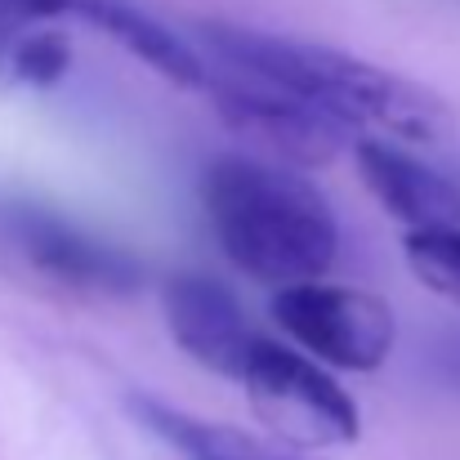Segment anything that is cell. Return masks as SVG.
I'll return each mask as SVG.
<instances>
[{"label":"cell","instance_id":"8992f818","mask_svg":"<svg viewBox=\"0 0 460 460\" xmlns=\"http://www.w3.org/2000/svg\"><path fill=\"white\" fill-rule=\"evenodd\" d=\"M161 308H165V326L174 335V344L201 362L215 376L242 380L246 362L260 344V335L251 331L246 313L237 305V296L206 278V273H174L161 287Z\"/></svg>","mask_w":460,"mask_h":460},{"label":"cell","instance_id":"7c38bea8","mask_svg":"<svg viewBox=\"0 0 460 460\" xmlns=\"http://www.w3.org/2000/svg\"><path fill=\"white\" fill-rule=\"evenodd\" d=\"M4 63H9V76L22 85H54L72 67V40L63 31H31L13 40Z\"/></svg>","mask_w":460,"mask_h":460},{"label":"cell","instance_id":"6da1fadb","mask_svg":"<svg viewBox=\"0 0 460 460\" xmlns=\"http://www.w3.org/2000/svg\"><path fill=\"white\" fill-rule=\"evenodd\" d=\"M197 31L224 67L300 94L313 108L331 112L340 126H349L353 135L371 130L376 139H407V144H447L456 135V112L443 94L380 63L237 22H201Z\"/></svg>","mask_w":460,"mask_h":460},{"label":"cell","instance_id":"30bf717a","mask_svg":"<svg viewBox=\"0 0 460 460\" xmlns=\"http://www.w3.org/2000/svg\"><path fill=\"white\" fill-rule=\"evenodd\" d=\"M130 411L139 416L144 429H153L161 443H170L174 452H183L188 460H313L305 452H296V447L255 438L246 429H233V425H215V420L174 411L161 398H130Z\"/></svg>","mask_w":460,"mask_h":460},{"label":"cell","instance_id":"4fadbf2b","mask_svg":"<svg viewBox=\"0 0 460 460\" xmlns=\"http://www.w3.org/2000/svg\"><path fill=\"white\" fill-rule=\"evenodd\" d=\"M72 9V0H0V27H22L36 18H54Z\"/></svg>","mask_w":460,"mask_h":460},{"label":"cell","instance_id":"7a4b0ae2","mask_svg":"<svg viewBox=\"0 0 460 460\" xmlns=\"http://www.w3.org/2000/svg\"><path fill=\"white\" fill-rule=\"evenodd\" d=\"M201 206L219 251L278 291L322 282L340 260L331 201L282 161L219 156L201 174Z\"/></svg>","mask_w":460,"mask_h":460},{"label":"cell","instance_id":"8fae6325","mask_svg":"<svg viewBox=\"0 0 460 460\" xmlns=\"http://www.w3.org/2000/svg\"><path fill=\"white\" fill-rule=\"evenodd\" d=\"M402 251H407V264L411 273L460 305V228H438V233H407L402 237Z\"/></svg>","mask_w":460,"mask_h":460},{"label":"cell","instance_id":"5b68a950","mask_svg":"<svg viewBox=\"0 0 460 460\" xmlns=\"http://www.w3.org/2000/svg\"><path fill=\"white\" fill-rule=\"evenodd\" d=\"M210 94H215L219 117L251 148H260V153H269V156H282L291 170L296 165H326V161H335V153L344 144H358L362 139L349 126H340L331 112L313 108L308 99L273 85V81L233 72V67H224L219 76L210 72Z\"/></svg>","mask_w":460,"mask_h":460},{"label":"cell","instance_id":"ba28073f","mask_svg":"<svg viewBox=\"0 0 460 460\" xmlns=\"http://www.w3.org/2000/svg\"><path fill=\"white\" fill-rule=\"evenodd\" d=\"M358 174L376 192V201L407 224V233H438V228H460V183L443 170L416 161L389 139L362 135L353 144Z\"/></svg>","mask_w":460,"mask_h":460},{"label":"cell","instance_id":"52a82bcc","mask_svg":"<svg viewBox=\"0 0 460 460\" xmlns=\"http://www.w3.org/2000/svg\"><path fill=\"white\" fill-rule=\"evenodd\" d=\"M9 233L31 269L49 273L54 282H63L72 291L130 296L144 287V269L126 251L108 246L103 237H94V233H85L49 210H13Z\"/></svg>","mask_w":460,"mask_h":460},{"label":"cell","instance_id":"9c48e42d","mask_svg":"<svg viewBox=\"0 0 460 460\" xmlns=\"http://www.w3.org/2000/svg\"><path fill=\"white\" fill-rule=\"evenodd\" d=\"M72 13L108 31L117 45H126L139 63L161 72L179 90H210V67L197 45H188L179 31H170L161 18L144 13L130 0H72Z\"/></svg>","mask_w":460,"mask_h":460},{"label":"cell","instance_id":"277c9868","mask_svg":"<svg viewBox=\"0 0 460 460\" xmlns=\"http://www.w3.org/2000/svg\"><path fill=\"white\" fill-rule=\"evenodd\" d=\"M273 322L317 362L340 371H376L398 335L394 313L380 296L335 282H305L278 291Z\"/></svg>","mask_w":460,"mask_h":460},{"label":"cell","instance_id":"3957f363","mask_svg":"<svg viewBox=\"0 0 460 460\" xmlns=\"http://www.w3.org/2000/svg\"><path fill=\"white\" fill-rule=\"evenodd\" d=\"M242 389L260 416V425L282 443V447H335V443H353L362 420L353 398L344 394V385L322 371L313 358L260 335Z\"/></svg>","mask_w":460,"mask_h":460}]
</instances>
